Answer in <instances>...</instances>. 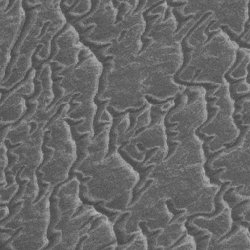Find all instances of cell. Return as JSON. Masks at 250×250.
I'll return each mask as SVG.
<instances>
[{
  "mask_svg": "<svg viewBox=\"0 0 250 250\" xmlns=\"http://www.w3.org/2000/svg\"><path fill=\"white\" fill-rule=\"evenodd\" d=\"M205 90L200 87H185L175 98L164 116L167 144L179 142L201 126L206 119Z\"/></svg>",
  "mask_w": 250,
  "mask_h": 250,
  "instance_id": "6da1fadb",
  "label": "cell"
},
{
  "mask_svg": "<svg viewBox=\"0 0 250 250\" xmlns=\"http://www.w3.org/2000/svg\"><path fill=\"white\" fill-rule=\"evenodd\" d=\"M1 64L2 75L11 59V52L24 24L26 13L21 1H1Z\"/></svg>",
  "mask_w": 250,
  "mask_h": 250,
  "instance_id": "7a4b0ae2",
  "label": "cell"
}]
</instances>
